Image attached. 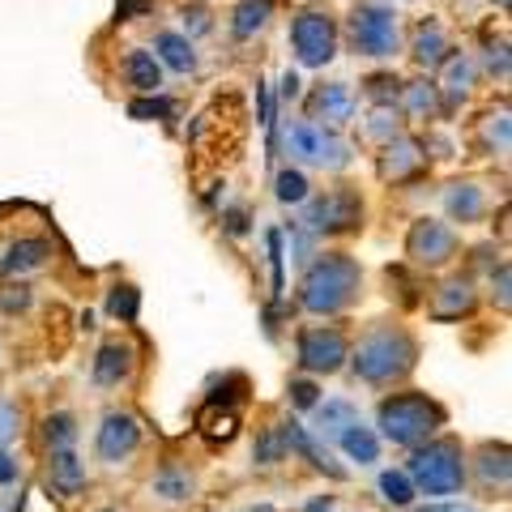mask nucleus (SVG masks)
Returning <instances> with one entry per match:
<instances>
[{"mask_svg": "<svg viewBox=\"0 0 512 512\" xmlns=\"http://www.w3.org/2000/svg\"><path fill=\"white\" fill-rule=\"evenodd\" d=\"M282 453H286L282 427H269L261 436V444H256V461H261V466H274V461H282Z\"/></svg>", "mask_w": 512, "mask_h": 512, "instance_id": "35", "label": "nucleus"}, {"mask_svg": "<svg viewBox=\"0 0 512 512\" xmlns=\"http://www.w3.org/2000/svg\"><path fill=\"white\" fill-rule=\"evenodd\" d=\"M278 201L282 205L308 201V175L303 171H278Z\"/></svg>", "mask_w": 512, "mask_h": 512, "instance_id": "34", "label": "nucleus"}, {"mask_svg": "<svg viewBox=\"0 0 512 512\" xmlns=\"http://www.w3.org/2000/svg\"><path fill=\"white\" fill-rule=\"evenodd\" d=\"M487 73H491V77H500V82L508 77V43H504V39L487 47Z\"/></svg>", "mask_w": 512, "mask_h": 512, "instance_id": "38", "label": "nucleus"}, {"mask_svg": "<svg viewBox=\"0 0 512 512\" xmlns=\"http://www.w3.org/2000/svg\"><path fill=\"white\" fill-rule=\"evenodd\" d=\"M359 423V410L350 406V402H325L316 410V436H329V440H338L346 427H355Z\"/></svg>", "mask_w": 512, "mask_h": 512, "instance_id": "27", "label": "nucleus"}, {"mask_svg": "<svg viewBox=\"0 0 512 512\" xmlns=\"http://www.w3.org/2000/svg\"><path fill=\"white\" fill-rule=\"evenodd\" d=\"M474 303H478L474 282H470L466 274H453V278H444V282L436 286V295H431L427 312L448 325V320H461V316H470V312H474Z\"/></svg>", "mask_w": 512, "mask_h": 512, "instance_id": "13", "label": "nucleus"}, {"mask_svg": "<svg viewBox=\"0 0 512 512\" xmlns=\"http://www.w3.org/2000/svg\"><path fill=\"white\" fill-rule=\"evenodd\" d=\"M184 26L192 35H201V30H210V9H184Z\"/></svg>", "mask_w": 512, "mask_h": 512, "instance_id": "41", "label": "nucleus"}, {"mask_svg": "<svg viewBox=\"0 0 512 512\" xmlns=\"http://www.w3.org/2000/svg\"><path fill=\"white\" fill-rule=\"evenodd\" d=\"M457 248H461L457 231L448 227V222H440V218H419L410 227V235H406V256L414 265H423V269L448 265L457 256Z\"/></svg>", "mask_w": 512, "mask_h": 512, "instance_id": "9", "label": "nucleus"}, {"mask_svg": "<svg viewBox=\"0 0 512 512\" xmlns=\"http://www.w3.org/2000/svg\"><path fill=\"white\" fill-rule=\"evenodd\" d=\"M124 82L141 94H158V86H163V64H158V56L146 52V47H133V52L124 56Z\"/></svg>", "mask_w": 512, "mask_h": 512, "instance_id": "19", "label": "nucleus"}, {"mask_svg": "<svg viewBox=\"0 0 512 512\" xmlns=\"http://www.w3.org/2000/svg\"><path fill=\"white\" fill-rule=\"evenodd\" d=\"M154 52L163 56L175 73H192L197 69V56H192V43L184 35H175V30H163V35H154Z\"/></svg>", "mask_w": 512, "mask_h": 512, "instance_id": "26", "label": "nucleus"}, {"mask_svg": "<svg viewBox=\"0 0 512 512\" xmlns=\"http://www.w3.org/2000/svg\"><path fill=\"white\" fill-rule=\"evenodd\" d=\"M478 474H483V491L508 495V478H512L508 444H483V448H478Z\"/></svg>", "mask_w": 512, "mask_h": 512, "instance_id": "22", "label": "nucleus"}, {"mask_svg": "<svg viewBox=\"0 0 512 512\" xmlns=\"http://www.w3.org/2000/svg\"><path fill=\"white\" fill-rule=\"evenodd\" d=\"M291 47H295L299 64H308V69H325V64L338 56V22L329 18V9L308 5L303 13H295Z\"/></svg>", "mask_w": 512, "mask_h": 512, "instance_id": "6", "label": "nucleus"}, {"mask_svg": "<svg viewBox=\"0 0 512 512\" xmlns=\"http://www.w3.org/2000/svg\"><path fill=\"white\" fill-rule=\"evenodd\" d=\"M201 436L210 444H231L239 436V410L235 406H205L201 410Z\"/></svg>", "mask_w": 512, "mask_h": 512, "instance_id": "23", "label": "nucleus"}, {"mask_svg": "<svg viewBox=\"0 0 512 512\" xmlns=\"http://www.w3.org/2000/svg\"><path fill=\"white\" fill-rule=\"evenodd\" d=\"M444 427V406L431 402L427 393H393L380 402V431L384 440L419 448Z\"/></svg>", "mask_w": 512, "mask_h": 512, "instance_id": "3", "label": "nucleus"}, {"mask_svg": "<svg viewBox=\"0 0 512 512\" xmlns=\"http://www.w3.org/2000/svg\"><path fill=\"white\" fill-rule=\"evenodd\" d=\"M346 39L359 56L372 60H389L402 52V22L389 0H359L346 18Z\"/></svg>", "mask_w": 512, "mask_h": 512, "instance_id": "5", "label": "nucleus"}, {"mask_svg": "<svg viewBox=\"0 0 512 512\" xmlns=\"http://www.w3.org/2000/svg\"><path fill=\"white\" fill-rule=\"evenodd\" d=\"M346 363V333L338 325H308L299 333V367L312 376H333Z\"/></svg>", "mask_w": 512, "mask_h": 512, "instance_id": "10", "label": "nucleus"}, {"mask_svg": "<svg viewBox=\"0 0 512 512\" xmlns=\"http://www.w3.org/2000/svg\"><path fill=\"white\" fill-rule=\"evenodd\" d=\"M107 312L124 320V325H133L137 312H141V295H137V286H111V295H107Z\"/></svg>", "mask_w": 512, "mask_h": 512, "instance_id": "32", "label": "nucleus"}, {"mask_svg": "<svg viewBox=\"0 0 512 512\" xmlns=\"http://www.w3.org/2000/svg\"><path fill=\"white\" fill-rule=\"evenodd\" d=\"M483 137H487V146L491 150H508V111L500 107V111H491L487 116V124H483Z\"/></svg>", "mask_w": 512, "mask_h": 512, "instance_id": "36", "label": "nucleus"}, {"mask_svg": "<svg viewBox=\"0 0 512 512\" xmlns=\"http://www.w3.org/2000/svg\"><path fill=\"white\" fill-rule=\"evenodd\" d=\"M410 52H414V60H419L423 69H440V64L453 56V47H448V35H444V26L436 18H423L419 26H414Z\"/></svg>", "mask_w": 512, "mask_h": 512, "instance_id": "15", "label": "nucleus"}, {"mask_svg": "<svg viewBox=\"0 0 512 512\" xmlns=\"http://www.w3.org/2000/svg\"><path fill=\"white\" fill-rule=\"evenodd\" d=\"M47 261H52V244H47V239H13L5 261H0V269H5L9 278H22V274L43 269Z\"/></svg>", "mask_w": 512, "mask_h": 512, "instance_id": "16", "label": "nucleus"}, {"mask_svg": "<svg viewBox=\"0 0 512 512\" xmlns=\"http://www.w3.org/2000/svg\"><path fill=\"white\" fill-rule=\"evenodd\" d=\"M444 205H448V218L453 222H478L487 210V197H483V188H478L474 180H461V184H448L444 188Z\"/></svg>", "mask_w": 512, "mask_h": 512, "instance_id": "17", "label": "nucleus"}, {"mask_svg": "<svg viewBox=\"0 0 512 512\" xmlns=\"http://www.w3.org/2000/svg\"><path fill=\"white\" fill-rule=\"evenodd\" d=\"M380 495L389 500L393 508H406V504H414V483L406 474H380Z\"/></svg>", "mask_w": 512, "mask_h": 512, "instance_id": "33", "label": "nucleus"}, {"mask_svg": "<svg viewBox=\"0 0 512 512\" xmlns=\"http://www.w3.org/2000/svg\"><path fill=\"white\" fill-rule=\"evenodd\" d=\"M261 512H269V508H261Z\"/></svg>", "mask_w": 512, "mask_h": 512, "instance_id": "47", "label": "nucleus"}, {"mask_svg": "<svg viewBox=\"0 0 512 512\" xmlns=\"http://www.w3.org/2000/svg\"><path fill=\"white\" fill-rule=\"evenodd\" d=\"M43 444L52 448V453H64V448L77 444V427L69 414H52V419H43Z\"/></svg>", "mask_w": 512, "mask_h": 512, "instance_id": "31", "label": "nucleus"}, {"mask_svg": "<svg viewBox=\"0 0 512 512\" xmlns=\"http://www.w3.org/2000/svg\"><path fill=\"white\" fill-rule=\"evenodd\" d=\"M402 99H406V116L410 120L440 116V86L436 82H410V86H402Z\"/></svg>", "mask_w": 512, "mask_h": 512, "instance_id": "25", "label": "nucleus"}, {"mask_svg": "<svg viewBox=\"0 0 512 512\" xmlns=\"http://www.w3.org/2000/svg\"><path fill=\"white\" fill-rule=\"evenodd\" d=\"M141 440V427L133 414H120V410H111L103 427H99V440H94V448H99V457L107 461V466H116V461H124L128 453L137 448Z\"/></svg>", "mask_w": 512, "mask_h": 512, "instance_id": "12", "label": "nucleus"}, {"mask_svg": "<svg viewBox=\"0 0 512 512\" xmlns=\"http://www.w3.org/2000/svg\"><path fill=\"white\" fill-rule=\"evenodd\" d=\"M291 397H295V406H299V410H312L320 393H316V384H312V380H295V384H291Z\"/></svg>", "mask_w": 512, "mask_h": 512, "instance_id": "39", "label": "nucleus"}, {"mask_svg": "<svg viewBox=\"0 0 512 512\" xmlns=\"http://www.w3.org/2000/svg\"><path fill=\"white\" fill-rule=\"evenodd\" d=\"M13 478H18V461H13V457L5 453V448H0V487L13 483Z\"/></svg>", "mask_w": 512, "mask_h": 512, "instance_id": "42", "label": "nucleus"}, {"mask_svg": "<svg viewBox=\"0 0 512 512\" xmlns=\"http://www.w3.org/2000/svg\"><path fill=\"white\" fill-rule=\"evenodd\" d=\"M427 163V150L419 146V141H410V137H397L384 146L380 154V175L384 180H406V175H414Z\"/></svg>", "mask_w": 512, "mask_h": 512, "instance_id": "14", "label": "nucleus"}, {"mask_svg": "<svg viewBox=\"0 0 512 512\" xmlns=\"http://www.w3.org/2000/svg\"><path fill=\"white\" fill-rule=\"evenodd\" d=\"M363 137L367 141H397L402 137V111H393V107H376L372 111V120H367V128H363Z\"/></svg>", "mask_w": 512, "mask_h": 512, "instance_id": "29", "label": "nucleus"}, {"mask_svg": "<svg viewBox=\"0 0 512 512\" xmlns=\"http://www.w3.org/2000/svg\"><path fill=\"white\" fill-rule=\"evenodd\" d=\"M128 376H133V346L128 342H107L99 350V359H94V384L111 389V384H120Z\"/></svg>", "mask_w": 512, "mask_h": 512, "instance_id": "18", "label": "nucleus"}, {"mask_svg": "<svg viewBox=\"0 0 512 512\" xmlns=\"http://www.w3.org/2000/svg\"><path fill=\"white\" fill-rule=\"evenodd\" d=\"M282 94H286V99H295V94H299V77H295V73L282 77Z\"/></svg>", "mask_w": 512, "mask_h": 512, "instance_id": "44", "label": "nucleus"}, {"mask_svg": "<svg viewBox=\"0 0 512 512\" xmlns=\"http://www.w3.org/2000/svg\"><path fill=\"white\" fill-rule=\"evenodd\" d=\"M47 483H52L56 495H77L86 487V466L77 461L73 448H64V453H52L47 461Z\"/></svg>", "mask_w": 512, "mask_h": 512, "instance_id": "20", "label": "nucleus"}, {"mask_svg": "<svg viewBox=\"0 0 512 512\" xmlns=\"http://www.w3.org/2000/svg\"><path fill=\"white\" fill-rule=\"evenodd\" d=\"M303 227L316 231V235H346V231H359L363 227V197L350 184H338L329 192L308 201L303 210Z\"/></svg>", "mask_w": 512, "mask_h": 512, "instance_id": "7", "label": "nucleus"}, {"mask_svg": "<svg viewBox=\"0 0 512 512\" xmlns=\"http://www.w3.org/2000/svg\"><path fill=\"white\" fill-rule=\"evenodd\" d=\"M350 116H355V94H350L346 82H325V86H316L312 90V99H308V120L320 124V128H342Z\"/></svg>", "mask_w": 512, "mask_h": 512, "instance_id": "11", "label": "nucleus"}, {"mask_svg": "<svg viewBox=\"0 0 512 512\" xmlns=\"http://www.w3.org/2000/svg\"><path fill=\"white\" fill-rule=\"evenodd\" d=\"M414 363H419V342L402 325H389V320L367 329L355 346V359H350L355 376L363 384H376V389L393 380H406L414 372Z\"/></svg>", "mask_w": 512, "mask_h": 512, "instance_id": "1", "label": "nucleus"}, {"mask_svg": "<svg viewBox=\"0 0 512 512\" xmlns=\"http://www.w3.org/2000/svg\"><path fill=\"white\" fill-rule=\"evenodd\" d=\"M359 286H363V269L355 256L320 252L299 282V303L316 316H333V312H346L359 299Z\"/></svg>", "mask_w": 512, "mask_h": 512, "instance_id": "2", "label": "nucleus"}, {"mask_svg": "<svg viewBox=\"0 0 512 512\" xmlns=\"http://www.w3.org/2000/svg\"><path fill=\"white\" fill-rule=\"evenodd\" d=\"M491 295H495V303H500V308H508V265H500L491 274Z\"/></svg>", "mask_w": 512, "mask_h": 512, "instance_id": "40", "label": "nucleus"}, {"mask_svg": "<svg viewBox=\"0 0 512 512\" xmlns=\"http://www.w3.org/2000/svg\"><path fill=\"white\" fill-rule=\"evenodd\" d=\"M286 146H291L295 158H303V163H312V167H325V171H342L350 163V146H346V141L338 133H329V128L312 124V120H295Z\"/></svg>", "mask_w": 512, "mask_h": 512, "instance_id": "8", "label": "nucleus"}, {"mask_svg": "<svg viewBox=\"0 0 512 512\" xmlns=\"http://www.w3.org/2000/svg\"><path fill=\"white\" fill-rule=\"evenodd\" d=\"M423 512H478V508H466V504H436V508H423Z\"/></svg>", "mask_w": 512, "mask_h": 512, "instance_id": "45", "label": "nucleus"}, {"mask_svg": "<svg viewBox=\"0 0 512 512\" xmlns=\"http://www.w3.org/2000/svg\"><path fill=\"white\" fill-rule=\"evenodd\" d=\"M500 5H504V9H508V0H500Z\"/></svg>", "mask_w": 512, "mask_h": 512, "instance_id": "46", "label": "nucleus"}, {"mask_svg": "<svg viewBox=\"0 0 512 512\" xmlns=\"http://www.w3.org/2000/svg\"><path fill=\"white\" fill-rule=\"evenodd\" d=\"M338 444L346 448V457H350V461H359V466H372V461L380 457V440L372 436V427H363V423L346 427L342 436H338Z\"/></svg>", "mask_w": 512, "mask_h": 512, "instance_id": "28", "label": "nucleus"}, {"mask_svg": "<svg viewBox=\"0 0 512 512\" xmlns=\"http://www.w3.org/2000/svg\"><path fill=\"white\" fill-rule=\"evenodd\" d=\"M167 111H171V107L158 103V99H154V103H133V116H167Z\"/></svg>", "mask_w": 512, "mask_h": 512, "instance_id": "43", "label": "nucleus"}, {"mask_svg": "<svg viewBox=\"0 0 512 512\" xmlns=\"http://www.w3.org/2000/svg\"><path fill=\"white\" fill-rule=\"evenodd\" d=\"M154 491L163 495V500L180 504V500H192V491H197V478H192L188 466H163L154 474Z\"/></svg>", "mask_w": 512, "mask_h": 512, "instance_id": "24", "label": "nucleus"}, {"mask_svg": "<svg viewBox=\"0 0 512 512\" xmlns=\"http://www.w3.org/2000/svg\"><path fill=\"white\" fill-rule=\"evenodd\" d=\"M406 478L414 483V491L423 495H457L466 483V448L457 440H427L414 448Z\"/></svg>", "mask_w": 512, "mask_h": 512, "instance_id": "4", "label": "nucleus"}, {"mask_svg": "<svg viewBox=\"0 0 512 512\" xmlns=\"http://www.w3.org/2000/svg\"><path fill=\"white\" fill-rule=\"evenodd\" d=\"M448 103H457V99H466L470 94V82H474V60L470 56H448Z\"/></svg>", "mask_w": 512, "mask_h": 512, "instance_id": "30", "label": "nucleus"}, {"mask_svg": "<svg viewBox=\"0 0 512 512\" xmlns=\"http://www.w3.org/2000/svg\"><path fill=\"white\" fill-rule=\"evenodd\" d=\"M274 0H239L235 13H231V35L235 39H256L261 30L274 22Z\"/></svg>", "mask_w": 512, "mask_h": 512, "instance_id": "21", "label": "nucleus"}, {"mask_svg": "<svg viewBox=\"0 0 512 512\" xmlns=\"http://www.w3.org/2000/svg\"><path fill=\"white\" fill-rule=\"evenodd\" d=\"M26 308H30V286L26 282L0 286V312H26Z\"/></svg>", "mask_w": 512, "mask_h": 512, "instance_id": "37", "label": "nucleus"}]
</instances>
